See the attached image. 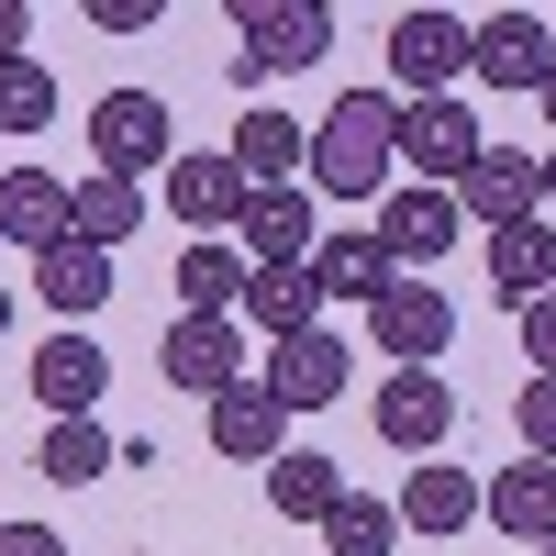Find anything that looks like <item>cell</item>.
I'll return each mask as SVG.
<instances>
[{
    "mask_svg": "<svg viewBox=\"0 0 556 556\" xmlns=\"http://www.w3.org/2000/svg\"><path fill=\"white\" fill-rule=\"evenodd\" d=\"M390 123H401V101H390V89H345V101L334 112H323L312 123V190L323 201H390Z\"/></svg>",
    "mask_w": 556,
    "mask_h": 556,
    "instance_id": "obj_1",
    "label": "cell"
},
{
    "mask_svg": "<svg viewBox=\"0 0 556 556\" xmlns=\"http://www.w3.org/2000/svg\"><path fill=\"white\" fill-rule=\"evenodd\" d=\"M167 156H178V112L156 101V89H101L89 101V167L101 178H167Z\"/></svg>",
    "mask_w": 556,
    "mask_h": 556,
    "instance_id": "obj_2",
    "label": "cell"
},
{
    "mask_svg": "<svg viewBox=\"0 0 556 556\" xmlns=\"http://www.w3.org/2000/svg\"><path fill=\"white\" fill-rule=\"evenodd\" d=\"M479 146H490V123L468 101H401V123H390V156L412 167V190H456L479 167Z\"/></svg>",
    "mask_w": 556,
    "mask_h": 556,
    "instance_id": "obj_3",
    "label": "cell"
},
{
    "mask_svg": "<svg viewBox=\"0 0 556 556\" xmlns=\"http://www.w3.org/2000/svg\"><path fill=\"white\" fill-rule=\"evenodd\" d=\"M235 34H245L235 78H245V89H267V78H290V67H323V45H334V12H323V0H245Z\"/></svg>",
    "mask_w": 556,
    "mask_h": 556,
    "instance_id": "obj_4",
    "label": "cell"
},
{
    "mask_svg": "<svg viewBox=\"0 0 556 556\" xmlns=\"http://www.w3.org/2000/svg\"><path fill=\"white\" fill-rule=\"evenodd\" d=\"M367 345H379L390 367H445V345H456L445 278H390V290L367 301Z\"/></svg>",
    "mask_w": 556,
    "mask_h": 556,
    "instance_id": "obj_5",
    "label": "cell"
},
{
    "mask_svg": "<svg viewBox=\"0 0 556 556\" xmlns=\"http://www.w3.org/2000/svg\"><path fill=\"white\" fill-rule=\"evenodd\" d=\"M468 78V12H401L390 23V101H456Z\"/></svg>",
    "mask_w": 556,
    "mask_h": 556,
    "instance_id": "obj_6",
    "label": "cell"
},
{
    "mask_svg": "<svg viewBox=\"0 0 556 556\" xmlns=\"http://www.w3.org/2000/svg\"><path fill=\"white\" fill-rule=\"evenodd\" d=\"M367 424H379L412 468H424V456H445V434H456V390H445V367H390L379 401H367Z\"/></svg>",
    "mask_w": 556,
    "mask_h": 556,
    "instance_id": "obj_7",
    "label": "cell"
},
{
    "mask_svg": "<svg viewBox=\"0 0 556 556\" xmlns=\"http://www.w3.org/2000/svg\"><path fill=\"white\" fill-rule=\"evenodd\" d=\"M256 379H267V401H278V412H323V401H345V390H356V345L312 323V334L267 345V367H256Z\"/></svg>",
    "mask_w": 556,
    "mask_h": 556,
    "instance_id": "obj_8",
    "label": "cell"
},
{
    "mask_svg": "<svg viewBox=\"0 0 556 556\" xmlns=\"http://www.w3.org/2000/svg\"><path fill=\"white\" fill-rule=\"evenodd\" d=\"M367 235H379V256H390L401 278H434V267H445V245L468 235V223H456V190H390Z\"/></svg>",
    "mask_w": 556,
    "mask_h": 556,
    "instance_id": "obj_9",
    "label": "cell"
},
{
    "mask_svg": "<svg viewBox=\"0 0 556 556\" xmlns=\"http://www.w3.org/2000/svg\"><path fill=\"white\" fill-rule=\"evenodd\" d=\"M156 367H167V390H190V401H223L235 379H256V367H245V323H201V312L167 323Z\"/></svg>",
    "mask_w": 556,
    "mask_h": 556,
    "instance_id": "obj_10",
    "label": "cell"
},
{
    "mask_svg": "<svg viewBox=\"0 0 556 556\" xmlns=\"http://www.w3.org/2000/svg\"><path fill=\"white\" fill-rule=\"evenodd\" d=\"M34 401H45V424H101V401H112L101 334H45L34 345Z\"/></svg>",
    "mask_w": 556,
    "mask_h": 556,
    "instance_id": "obj_11",
    "label": "cell"
},
{
    "mask_svg": "<svg viewBox=\"0 0 556 556\" xmlns=\"http://www.w3.org/2000/svg\"><path fill=\"white\" fill-rule=\"evenodd\" d=\"M301 267H312V301H323V312H367V301L401 278V267L379 256V235H367V223H323Z\"/></svg>",
    "mask_w": 556,
    "mask_h": 556,
    "instance_id": "obj_12",
    "label": "cell"
},
{
    "mask_svg": "<svg viewBox=\"0 0 556 556\" xmlns=\"http://www.w3.org/2000/svg\"><path fill=\"white\" fill-rule=\"evenodd\" d=\"M545 67H556L545 12H490V23H468V78H479V89H545Z\"/></svg>",
    "mask_w": 556,
    "mask_h": 556,
    "instance_id": "obj_13",
    "label": "cell"
},
{
    "mask_svg": "<svg viewBox=\"0 0 556 556\" xmlns=\"http://www.w3.org/2000/svg\"><path fill=\"white\" fill-rule=\"evenodd\" d=\"M479 523H501L513 545L556 556V468H545V456H513V468H490V479H479Z\"/></svg>",
    "mask_w": 556,
    "mask_h": 556,
    "instance_id": "obj_14",
    "label": "cell"
},
{
    "mask_svg": "<svg viewBox=\"0 0 556 556\" xmlns=\"http://www.w3.org/2000/svg\"><path fill=\"white\" fill-rule=\"evenodd\" d=\"M67 212H78V178H56V167H12V178H0V245L56 256L67 245Z\"/></svg>",
    "mask_w": 556,
    "mask_h": 556,
    "instance_id": "obj_15",
    "label": "cell"
},
{
    "mask_svg": "<svg viewBox=\"0 0 556 556\" xmlns=\"http://www.w3.org/2000/svg\"><path fill=\"white\" fill-rule=\"evenodd\" d=\"M312 235H323V223H312V190H245V212H235V235H223V245H235L245 267H301Z\"/></svg>",
    "mask_w": 556,
    "mask_h": 556,
    "instance_id": "obj_16",
    "label": "cell"
},
{
    "mask_svg": "<svg viewBox=\"0 0 556 556\" xmlns=\"http://www.w3.org/2000/svg\"><path fill=\"white\" fill-rule=\"evenodd\" d=\"M156 190H167V212L178 223H190V245H212V235H235V212H245V178H235V156H167V178H156Z\"/></svg>",
    "mask_w": 556,
    "mask_h": 556,
    "instance_id": "obj_17",
    "label": "cell"
},
{
    "mask_svg": "<svg viewBox=\"0 0 556 556\" xmlns=\"http://www.w3.org/2000/svg\"><path fill=\"white\" fill-rule=\"evenodd\" d=\"M212 456L223 468H278V456H290V412L267 401V379H235L212 401Z\"/></svg>",
    "mask_w": 556,
    "mask_h": 556,
    "instance_id": "obj_18",
    "label": "cell"
},
{
    "mask_svg": "<svg viewBox=\"0 0 556 556\" xmlns=\"http://www.w3.org/2000/svg\"><path fill=\"white\" fill-rule=\"evenodd\" d=\"M223 156H235V178H245V190H301V167H312V123H290V112H245L235 123V146H223Z\"/></svg>",
    "mask_w": 556,
    "mask_h": 556,
    "instance_id": "obj_19",
    "label": "cell"
},
{
    "mask_svg": "<svg viewBox=\"0 0 556 556\" xmlns=\"http://www.w3.org/2000/svg\"><path fill=\"white\" fill-rule=\"evenodd\" d=\"M390 513H401V534H434V545H445V534H468V523H479V479L456 468V456H424V468L401 479Z\"/></svg>",
    "mask_w": 556,
    "mask_h": 556,
    "instance_id": "obj_20",
    "label": "cell"
},
{
    "mask_svg": "<svg viewBox=\"0 0 556 556\" xmlns=\"http://www.w3.org/2000/svg\"><path fill=\"white\" fill-rule=\"evenodd\" d=\"M523 212H545L534 201V156L523 146H479V167L456 178V223H490L501 235V223H523Z\"/></svg>",
    "mask_w": 556,
    "mask_h": 556,
    "instance_id": "obj_21",
    "label": "cell"
},
{
    "mask_svg": "<svg viewBox=\"0 0 556 556\" xmlns=\"http://www.w3.org/2000/svg\"><path fill=\"white\" fill-rule=\"evenodd\" d=\"M34 301H45V312H67V334H89V312H112V256L67 235L56 256H34Z\"/></svg>",
    "mask_w": 556,
    "mask_h": 556,
    "instance_id": "obj_22",
    "label": "cell"
},
{
    "mask_svg": "<svg viewBox=\"0 0 556 556\" xmlns=\"http://www.w3.org/2000/svg\"><path fill=\"white\" fill-rule=\"evenodd\" d=\"M312 267H245V301H235V323L245 334H267V345H290V334H312Z\"/></svg>",
    "mask_w": 556,
    "mask_h": 556,
    "instance_id": "obj_23",
    "label": "cell"
},
{
    "mask_svg": "<svg viewBox=\"0 0 556 556\" xmlns=\"http://www.w3.org/2000/svg\"><path fill=\"white\" fill-rule=\"evenodd\" d=\"M490 278H501V301H513V312L545 301V290H556V223H534V212L501 223V235H490Z\"/></svg>",
    "mask_w": 556,
    "mask_h": 556,
    "instance_id": "obj_24",
    "label": "cell"
},
{
    "mask_svg": "<svg viewBox=\"0 0 556 556\" xmlns=\"http://www.w3.org/2000/svg\"><path fill=\"white\" fill-rule=\"evenodd\" d=\"M334 501H345V468H334L323 445H290V456L267 468V513H290V523H323Z\"/></svg>",
    "mask_w": 556,
    "mask_h": 556,
    "instance_id": "obj_25",
    "label": "cell"
},
{
    "mask_svg": "<svg viewBox=\"0 0 556 556\" xmlns=\"http://www.w3.org/2000/svg\"><path fill=\"white\" fill-rule=\"evenodd\" d=\"M235 301H245V256L235 245H178V312H201V323H235Z\"/></svg>",
    "mask_w": 556,
    "mask_h": 556,
    "instance_id": "obj_26",
    "label": "cell"
},
{
    "mask_svg": "<svg viewBox=\"0 0 556 556\" xmlns=\"http://www.w3.org/2000/svg\"><path fill=\"white\" fill-rule=\"evenodd\" d=\"M134 223H146V190L89 167V178H78V212H67V235H78V245H101V256H123V235H134Z\"/></svg>",
    "mask_w": 556,
    "mask_h": 556,
    "instance_id": "obj_27",
    "label": "cell"
},
{
    "mask_svg": "<svg viewBox=\"0 0 556 556\" xmlns=\"http://www.w3.org/2000/svg\"><path fill=\"white\" fill-rule=\"evenodd\" d=\"M390 545H401V513L379 490H345L334 513H323V556H390Z\"/></svg>",
    "mask_w": 556,
    "mask_h": 556,
    "instance_id": "obj_28",
    "label": "cell"
},
{
    "mask_svg": "<svg viewBox=\"0 0 556 556\" xmlns=\"http://www.w3.org/2000/svg\"><path fill=\"white\" fill-rule=\"evenodd\" d=\"M34 468L56 479V490H89V479H112V434H101V424H45Z\"/></svg>",
    "mask_w": 556,
    "mask_h": 556,
    "instance_id": "obj_29",
    "label": "cell"
},
{
    "mask_svg": "<svg viewBox=\"0 0 556 556\" xmlns=\"http://www.w3.org/2000/svg\"><path fill=\"white\" fill-rule=\"evenodd\" d=\"M45 123H56V67L12 56V67H0V134H45Z\"/></svg>",
    "mask_w": 556,
    "mask_h": 556,
    "instance_id": "obj_30",
    "label": "cell"
},
{
    "mask_svg": "<svg viewBox=\"0 0 556 556\" xmlns=\"http://www.w3.org/2000/svg\"><path fill=\"white\" fill-rule=\"evenodd\" d=\"M513 434H523V456H545V468H556V379H534V367H523V401H513Z\"/></svg>",
    "mask_w": 556,
    "mask_h": 556,
    "instance_id": "obj_31",
    "label": "cell"
},
{
    "mask_svg": "<svg viewBox=\"0 0 556 556\" xmlns=\"http://www.w3.org/2000/svg\"><path fill=\"white\" fill-rule=\"evenodd\" d=\"M523 367H534V379H556V290L523 301Z\"/></svg>",
    "mask_w": 556,
    "mask_h": 556,
    "instance_id": "obj_32",
    "label": "cell"
},
{
    "mask_svg": "<svg viewBox=\"0 0 556 556\" xmlns=\"http://www.w3.org/2000/svg\"><path fill=\"white\" fill-rule=\"evenodd\" d=\"M89 23H101V34H156L167 0H89Z\"/></svg>",
    "mask_w": 556,
    "mask_h": 556,
    "instance_id": "obj_33",
    "label": "cell"
},
{
    "mask_svg": "<svg viewBox=\"0 0 556 556\" xmlns=\"http://www.w3.org/2000/svg\"><path fill=\"white\" fill-rule=\"evenodd\" d=\"M0 556H67L56 523H0Z\"/></svg>",
    "mask_w": 556,
    "mask_h": 556,
    "instance_id": "obj_34",
    "label": "cell"
},
{
    "mask_svg": "<svg viewBox=\"0 0 556 556\" xmlns=\"http://www.w3.org/2000/svg\"><path fill=\"white\" fill-rule=\"evenodd\" d=\"M23 34H34V12H23V0H0V67L23 56Z\"/></svg>",
    "mask_w": 556,
    "mask_h": 556,
    "instance_id": "obj_35",
    "label": "cell"
},
{
    "mask_svg": "<svg viewBox=\"0 0 556 556\" xmlns=\"http://www.w3.org/2000/svg\"><path fill=\"white\" fill-rule=\"evenodd\" d=\"M534 201H545V212H556V146H545V156H534Z\"/></svg>",
    "mask_w": 556,
    "mask_h": 556,
    "instance_id": "obj_36",
    "label": "cell"
},
{
    "mask_svg": "<svg viewBox=\"0 0 556 556\" xmlns=\"http://www.w3.org/2000/svg\"><path fill=\"white\" fill-rule=\"evenodd\" d=\"M534 101H545V123H556V67H545V89H534Z\"/></svg>",
    "mask_w": 556,
    "mask_h": 556,
    "instance_id": "obj_37",
    "label": "cell"
},
{
    "mask_svg": "<svg viewBox=\"0 0 556 556\" xmlns=\"http://www.w3.org/2000/svg\"><path fill=\"white\" fill-rule=\"evenodd\" d=\"M0 334H12V290H0Z\"/></svg>",
    "mask_w": 556,
    "mask_h": 556,
    "instance_id": "obj_38",
    "label": "cell"
}]
</instances>
